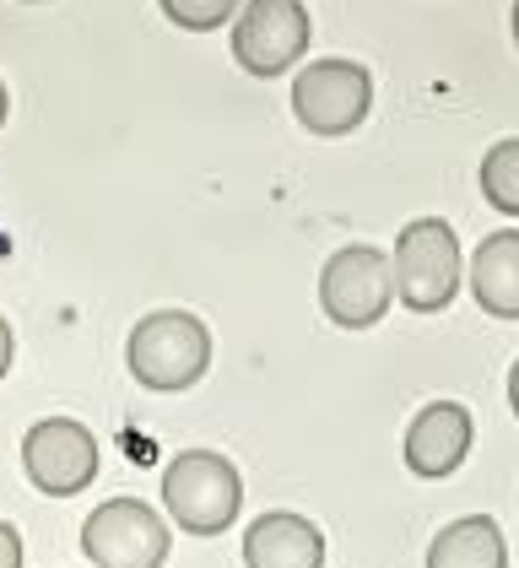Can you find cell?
Instances as JSON below:
<instances>
[{
    "label": "cell",
    "instance_id": "5b68a950",
    "mask_svg": "<svg viewBox=\"0 0 519 568\" xmlns=\"http://www.w3.org/2000/svg\"><path fill=\"white\" fill-rule=\"evenodd\" d=\"M169 547V520L141 498H109L82 525V552L92 568H163Z\"/></svg>",
    "mask_w": 519,
    "mask_h": 568
},
{
    "label": "cell",
    "instance_id": "6da1fadb",
    "mask_svg": "<svg viewBox=\"0 0 519 568\" xmlns=\"http://www.w3.org/2000/svg\"><path fill=\"white\" fill-rule=\"evenodd\" d=\"M125 363H130V379L141 390L179 395L206 379V368H212V331L195 314H184V308H157V314L135 320V331L125 342Z\"/></svg>",
    "mask_w": 519,
    "mask_h": 568
},
{
    "label": "cell",
    "instance_id": "2e32d148",
    "mask_svg": "<svg viewBox=\"0 0 519 568\" xmlns=\"http://www.w3.org/2000/svg\"><path fill=\"white\" fill-rule=\"evenodd\" d=\"M11 352H17V342H11V325L0 320V379L11 374Z\"/></svg>",
    "mask_w": 519,
    "mask_h": 568
},
{
    "label": "cell",
    "instance_id": "8992f818",
    "mask_svg": "<svg viewBox=\"0 0 519 568\" xmlns=\"http://www.w3.org/2000/svg\"><path fill=\"white\" fill-rule=\"evenodd\" d=\"M374 109V77L357 60H314L293 77V114L308 135H352Z\"/></svg>",
    "mask_w": 519,
    "mask_h": 568
},
{
    "label": "cell",
    "instance_id": "7a4b0ae2",
    "mask_svg": "<svg viewBox=\"0 0 519 568\" xmlns=\"http://www.w3.org/2000/svg\"><path fill=\"white\" fill-rule=\"evenodd\" d=\"M389 271H395V298L411 314H438L455 304L460 282H466V255L460 239L444 217H417L400 227L395 250H389Z\"/></svg>",
    "mask_w": 519,
    "mask_h": 568
},
{
    "label": "cell",
    "instance_id": "8fae6325",
    "mask_svg": "<svg viewBox=\"0 0 519 568\" xmlns=\"http://www.w3.org/2000/svg\"><path fill=\"white\" fill-rule=\"evenodd\" d=\"M466 282L492 320H519V227H498L476 244Z\"/></svg>",
    "mask_w": 519,
    "mask_h": 568
},
{
    "label": "cell",
    "instance_id": "9c48e42d",
    "mask_svg": "<svg viewBox=\"0 0 519 568\" xmlns=\"http://www.w3.org/2000/svg\"><path fill=\"white\" fill-rule=\"evenodd\" d=\"M471 444H476V417L471 412H466L460 400H428V406L411 417L400 455H406L411 477L438 481V477H455V471L466 466Z\"/></svg>",
    "mask_w": 519,
    "mask_h": 568
},
{
    "label": "cell",
    "instance_id": "52a82bcc",
    "mask_svg": "<svg viewBox=\"0 0 519 568\" xmlns=\"http://www.w3.org/2000/svg\"><path fill=\"white\" fill-rule=\"evenodd\" d=\"M314 39L303 0H244L233 17V60L250 77H287Z\"/></svg>",
    "mask_w": 519,
    "mask_h": 568
},
{
    "label": "cell",
    "instance_id": "277c9868",
    "mask_svg": "<svg viewBox=\"0 0 519 568\" xmlns=\"http://www.w3.org/2000/svg\"><path fill=\"white\" fill-rule=\"evenodd\" d=\"M395 304V271H389V255L374 250V244H346L336 250L325 271H319V308L330 325L342 331H368L379 325Z\"/></svg>",
    "mask_w": 519,
    "mask_h": 568
},
{
    "label": "cell",
    "instance_id": "9a60e30c",
    "mask_svg": "<svg viewBox=\"0 0 519 568\" xmlns=\"http://www.w3.org/2000/svg\"><path fill=\"white\" fill-rule=\"evenodd\" d=\"M0 568H22V536L6 520H0Z\"/></svg>",
    "mask_w": 519,
    "mask_h": 568
},
{
    "label": "cell",
    "instance_id": "30bf717a",
    "mask_svg": "<svg viewBox=\"0 0 519 568\" xmlns=\"http://www.w3.org/2000/svg\"><path fill=\"white\" fill-rule=\"evenodd\" d=\"M244 568H325V536L293 509H271L244 530Z\"/></svg>",
    "mask_w": 519,
    "mask_h": 568
},
{
    "label": "cell",
    "instance_id": "7c38bea8",
    "mask_svg": "<svg viewBox=\"0 0 519 568\" xmlns=\"http://www.w3.org/2000/svg\"><path fill=\"white\" fill-rule=\"evenodd\" d=\"M428 568H509V541L492 515H466L432 536Z\"/></svg>",
    "mask_w": 519,
    "mask_h": 568
},
{
    "label": "cell",
    "instance_id": "4fadbf2b",
    "mask_svg": "<svg viewBox=\"0 0 519 568\" xmlns=\"http://www.w3.org/2000/svg\"><path fill=\"white\" fill-rule=\"evenodd\" d=\"M481 201L492 206V212H503V217H519V135L509 141H498V146H487V158H481Z\"/></svg>",
    "mask_w": 519,
    "mask_h": 568
},
{
    "label": "cell",
    "instance_id": "d6986e66",
    "mask_svg": "<svg viewBox=\"0 0 519 568\" xmlns=\"http://www.w3.org/2000/svg\"><path fill=\"white\" fill-rule=\"evenodd\" d=\"M515 44H519V0H515Z\"/></svg>",
    "mask_w": 519,
    "mask_h": 568
},
{
    "label": "cell",
    "instance_id": "ba28073f",
    "mask_svg": "<svg viewBox=\"0 0 519 568\" xmlns=\"http://www.w3.org/2000/svg\"><path fill=\"white\" fill-rule=\"evenodd\" d=\"M22 471L43 498H77L98 477V438L77 417H43L22 438Z\"/></svg>",
    "mask_w": 519,
    "mask_h": 568
},
{
    "label": "cell",
    "instance_id": "e0dca14e",
    "mask_svg": "<svg viewBox=\"0 0 519 568\" xmlns=\"http://www.w3.org/2000/svg\"><path fill=\"white\" fill-rule=\"evenodd\" d=\"M509 406H515V417H519V357H515V368H509Z\"/></svg>",
    "mask_w": 519,
    "mask_h": 568
},
{
    "label": "cell",
    "instance_id": "3957f363",
    "mask_svg": "<svg viewBox=\"0 0 519 568\" xmlns=\"http://www.w3.org/2000/svg\"><path fill=\"white\" fill-rule=\"evenodd\" d=\"M163 509L184 536H222L244 509L238 466L216 449H184L163 471Z\"/></svg>",
    "mask_w": 519,
    "mask_h": 568
},
{
    "label": "cell",
    "instance_id": "5bb4252c",
    "mask_svg": "<svg viewBox=\"0 0 519 568\" xmlns=\"http://www.w3.org/2000/svg\"><path fill=\"white\" fill-rule=\"evenodd\" d=\"M157 6H163V17L173 28H184V33H216V28H227L238 17L244 0H157Z\"/></svg>",
    "mask_w": 519,
    "mask_h": 568
},
{
    "label": "cell",
    "instance_id": "ac0fdd59",
    "mask_svg": "<svg viewBox=\"0 0 519 568\" xmlns=\"http://www.w3.org/2000/svg\"><path fill=\"white\" fill-rule=\"evenodd\" d=\"M6 109H11V98H6V82H0V125H6Z\"/></svg>",
    "mask_w": 519,
    "mask_h": 568
}]
</instances>
